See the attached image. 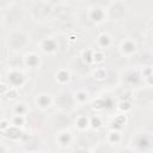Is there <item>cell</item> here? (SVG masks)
Segmentation results:
<instances>
[{"label": "cell", "mask_w": 153, "mask_h": 153, "mask_svg": "<svg viewBox=\"0 0 153 153\" xmlns=\"http://www.w3.org/2000/svg\"><path fill=\"white\" fill-rule=\"evenodd\" d=\"M99 131H96L93 129H87L84 131H76L75 134V147H82L86 149H91L93 146H96L98 142H100ZM73 146V147H74Z\"/></svg>", "instance_id": "obj_10"}, {"label": "cell", "mask_w": 153, "mask_h": 153, "mask_svg": "<svg viewBox=\"0 0 153 153\" xmlns=\"http://www.w3.org/2000/svg\"><path fill=\"white\" fill-rule=\"evenodd\" d=\"M37 47H38V53L41 55L43 54L48 56H54L60 50V41L55 35H45L44 37L38 39Z\"/></svg>", "instance_id": "obj_15"}, {"label": "cell", "mask_w": 153, "mask_h": 153, "mask_svg": "<svg viewBox=\"0 0 153 153\" xmlns=\"http://www.w3.org/2000/svg\"><path fill=\"white\" fill-rule=\"evenodd\" d=\"M114 42L115 41H114L112 35L109 33V32H106V31H103V32L98 33L97 37H96V39H94L96 49L102 50V51L108 50V49H110L114 45Z\"/></svg>", "instance_id": "obj_20"}, {"label": "cell", "mask_w": 153, "mask_h": 153, "mask_svg": "<svg viewBox=\"0 0 153 153\" xmlns=\"http://www.w3.org/2000/svg\"><path fill=\"white\" fill-rule=\"evenodd\" d=\"M42 153H53V152H42Z\"/></svg>", "instance_id": "obj_41"}, {"label": "cell", "mask_w": 153, "mask_h": 153, "mask_svg": "<svg viewBox=\"0 0 153 153\" xmlns=\"http://www.w3.org/2000/svg\"><path fill=\"white\" fill-rule=\"evenodd\" d=\"M50 126L55 130V133L71 129L73 127V116L71 112L56 110L50 117Z\"/></svg>", "instance_id": "obj_12"}, {"label": "cell", "mask_w": 153, "mask_h": 153, "mask_svg": "<svg viewBox=\"0 0 153 153\" xmlns=\"http://www.w3.org/2000/svg\"><path fill=\"white\" fill-rule=\"evenodd\" d=\"M5 63H6L7 69H20V71L25 69V62H24V55L23 54L10 53Z\"/></svg>", "instance_id": "obj_22"}, {"label": "cell", "mask_w": 153, "mask_h": 153, "mask_svg": "<svg viewBox=\"0 0 153 153\" xmlns=\"http://www.w3.org/2000/svg\"><path fill=\"white\" fill-rule=\"evenodd\" d=\"M6 81H7V85L12 88H20L23 87L26 81H27V78H26V74L24 71H20V69H7V73H6Z\"/></svg>", "instance_id": "obj_17"}, {"label": "cell", "mask_w": 153, "mask_h": 153, "mask_svg": "<svg viewBox=\"0 0 153 153\" xmlns=\"http://www.w3.org/2000/svg\"><path fill=\"white\" fill-rule=\"evenodd\" d=\"M118 86L126 87L128 90H135L142 86L140 71L137 67H130L124 69L122 73L118 74Z\"/></svg>", "instance_id": "obj_6"}, {"label": "cell", "mask_w": 153, "mask_h": 153, "mask_svg": "<svg viewBox=\"0 0 153 153\" xmlns=\"http://www.w3.org/2000/svg\"><path fill=\"white\" fill-rule=\"evenodd\" d=\"M47 124V115L45 111L38 109H30L27 115L25 116V127L33 133H41L42 129Z\"/></svg>", "instance_id": "obj_7"}, {"label": "cell", "mask_w": 153, "mask_h": 153, "mask_svg": "<svg viewBox=\"0 0 153 153\" xmlns=\"http://www.w3.org/2000/svg\"><path fill=\"white\" fill-rule=\"evenodd\" d=\"M73 126L75 127L76 131H84L90 129V116L86 114H79L73 117Z\"/></svg>", "instance_id": "obj_26"}, {"label": "cell", "mask_w": 153, "mask_h": 153, "mask_svg": "<svg viewBox=\"0 0 153 153\" xmlns=\"http://www.w3.org/2000/svg\"><path fill=\"white\" fill-rule=\"evenodd\" d=\"M0 109H1V102H0Z\"/></svg>", "instance_id": "obj_42"}, {"label": "cell", "mask_w": 153, "mask_h": 153, "mask_svg": "<svg viewBox=\"0 0 153 153\" xmlns=\"http://www.w3.org/2000/svg\"><path fill=\"white\" fill-rule=\"evenodd\" d=\"M128 115L127 114H115L110 122H109V129H112V130H120V131H123V129L127 127L128 124Z\"/></svg>", "instance_id": "obj_23"}, {"label": "cell", "mask_w": 153, "mask_h": 153, "mask_svg": "<svg viewBox=\"0 0 153 153\" xmlns=\"http://www.w3.org/2000/svg\"><path fill=\"white\" fill-rule=\"evenodd\" d=\"M24 153H42V152H24Z\"/></svg>", "instance_id": "obj_40"}, {"label": "cell", "mask_w": 153, "mask_h": 153, "mask_svg": "<svg viewBox=\"0 0 153 153\" xmlns=\"http://www.w3.org/2000/svg\"><path fill=\"white\" fill-rule=\"evenodd\" d=\"M139 48H140V45H139L136 37L128 35L120 41V43L117 45V51L123 57L133 59L139 53Z\"/></svg>", "instance_id": "obj_16"}, {"label": "cell", "mask_w": 153, "mask_h": 153, "mask_svg": "<svg viewBox=\"0 0 153 153\" xmlns=\"http://www.w3.org/2000/svg\"><path fill=\"white\" fill-rule=\"evenodd\" d=\"M73 97H74V100H75V104L76 106H82L85 105L86 103H88L91 100V94L90 92L86 90V88H79L76 90L75 92H73Z\"/></svg>", "instance_id": "obj_28"}, {"label": "cell", "mask_w": 153, "mask_h": 153, "mask_svg": "<svg viewBox=\"0 0 153 153\" xmlns=\"http://www.w3.org/2000/svg\"><path fill=\"white\" fill-rule=\"evenodd\" d=\"M0 118H1V117H0Z\"/></svg>", "instance_id": "obj_43"}, {"label": "cell", "mask_w": 153, "mask_h": 153, "mask_svg": "<svg viewBox=\"0 0 153 153\" xmlns=\"http://www.w3.org/2000/svg\"><path fill=\"white\" fill-rule=\"evenodd\" d=\"M24 130L22 128H18V127H14V126H10L5 131L1 133V135L6 139V140H10V141H14V142H19L22 135H23Z\"/></svg>", "instance_id": "obj_27"}, {"label": "cell", "mask_w": 153, "mask_h": 153, "mask_svg": "<svg viewBox=\"0 0 153 153\" xmlns=\"http://www.w3.org/2000/svg\"><path fill=\"white\" fill-rule=\"evenodd\" d=\"M90 104L94 114L102 115L105 112H110L111 110H116V97L109 94H99L94 98H91Z\"/></svg>", "instance_id": "obj_9"}, {"label": "cell", "mask_w": 153, "mask_h": 153, "mask_svg": "<svg viewBox=\"0 0 153 153\" xmlns=\"http://www.w3.org/2000/svg\"><path fill=\"white\" fill-rule=\"evenodd\" d=\"M114 147L108 145L105 141H100L90 149V153H114Z\"/></svg>", "instance_id": "obj_32"}, {"label": "cell", "mask_w": 153, "mask_h": 153, "mask_svg": "<svg viewBox=\"0 0 153 153\" xmlns=\"http://www.w3.org/2000/svg\"><path fill=\"white\" fill-rule=\"evenodd\" d=\"M31 43V35L19 27L11 29L5 37V47L8 53L23 54L24 50L29 48Z\"/></svg>", "instance_id": "obj_1"}, {"label": "cell", "mask_w": 153, "mask_h": 153, "mask_svg": "<svg viewBox=\"0 0 153 153\" xmlns=\"http://www.w3.org/2000/svg\"><path fill=\"white\" fill-rule=\"evenodd\" d=\"M104 127V118L99 114H93L90 116V129L99 131Z\"/></svg>", "instance_id": "obj_31"}, {"label": "cell", "mask_w": 153, "mask_h": 153, "mask_svg": "<svg viewBox=\"0 0 153 153\" xmlns=\"http://www.w3.org/2000/svg\"><path fill=\"white\" fill-rule=\"evenodd\" d=\"M71 153H90V149H86V148H82V147H73L71 149Z\"/></svg>", "instance_id": "obj_37"}, {"label": "cell", "mask_w": 153, "mask_h": 153, "mask_svg": "<svg viewBox=\"0 0 153 153\" xmlns=\"http://www.w3.org/2000/svg\"><path fill=\"white\" fill-rule=\"evenodd\" d=\"M93 53H94V48L93 49L87 48V49H84L81 51L80 57H81V60H82V62L85 65H87V66H92L93 65Z\"/></svg>", "instance_id": "obj_34"}, {"label": "cell", "mask_w": 153, "mask_h": 153, "mask_svg": "<svg viewBox=\"0 0 153 153\" xmlns=\"http://www.w3.org/2000/svg\"><path fill=\"white\" fill-rule=\"evenodd\" d=\"M30 18L38 24H47L54 18V2L48 0H36L29 7Z\"/></svg>", "instance_id": "obj_2"}, {"label": "cell", "mask_w": 153, "mask_h": 153, "mask_svg": "<svg viewBox=\"0 0 153 153\" xmlns=\"http://www.w3.org/2000/svg\"><path fill=\"white\" fill-rule=\"evenodd\" d=\"M24 19V8L18 4L12 1V4L2 12V25L16 29Z\"/></svg>", "instance_id": "obj_5"}, {"label": "cell", "mask_w": 153, "mask_h": 153, "mask_svg": "<svg viewBox=\"0 0 153 153\" xmlns=\"http://www.w3.org/2000/svg\"><path fill=\"white\" fill-rule=\"evenodd\" d=\"M18 143L24 152H42V139L38 133H33L30 130L24 131Z\"/></svg>", "instance_id": "obj_14"}, {"label": "cell", "mask_w": 153, "mask_h": 153, "mask_svg": "<svg viewBox=\"0 0 153 153\" xmlns=\"http://www.w3.org/2000/svg\"><path fill=\"white\" fill-rule=\"evenodd\" d=\"M74 141H75V134L72 131V129L57 131L55 135V142L62 149L71 148L72 146H74Z\"/></svg>", "instance_id": "obj_18"}, {"label": "cell", "mask_w": 153, "mask_h": 153, "mask_svg": "<svg viewBox=\"0 0 153 153\" xmlns=\"http://www.w3.org/2000/svg\"><path fill=\"white\" fill-rule=\"evenodd\" d=\"M114 153H136L131 147H129L128 145L127 146H120V147H117L115 151H114Z\"/></svg>", "instance_id": "obj_36"}, {"label": "cell", "mask_w": 153, "mask_h": 153, "mask_svg": "<svg viewBox=\"0 0 153 153\" xmlns=\"http://www.w3.org/2000/svg\"><path fill=\"white\" fill-rule=\"evenodd\" d=\"M106 4L108 2H90L85 11V17L91 25L98 26L108 20L105 10Z\"/></svg>", "instance_id": "obj_4"}, {"label": "cell", "mask_w": 153, "mask_h": 153, "mask_svg": "<svg viewBox=\"0 0 153 153\" xmlns=\"http://www.w3.org/2000/svg\"><path fill=\"white\" fill-rule=\"evenodd\" d=\"M54 105L56 106V110L71 112L76 108L73 92L67 90H61L54 96Z\"/></svg>", "instance_id": "obj_11"}, {"label": "cell", "mask_w": 153, "mask_h": 153, "mask_svg": "<svg viewBox=\"0 0 153 153\" xmlns=\"http://www.w3.org/2000/svg\"><path fill=\"white\" fill-rule=\"evenodd\" d=\"M133 109V102L128 100V99H123V100H116V110L120 114H127Z\"/></svg>", "instance_id": "obj_33"}, {"label": "cell", "mask_w": 153, "mask_h": 153, "mask_svg": "<svg viewBox=\"0 0 153 153\" xmlns=\"http://www.w3.org/2000/svg\"><path fill=\"white\" fill-rule=\"evenodd\" d=\"M104 141L110 145L111 147L115 148V146H120L123 141V131H120V130H112V129H109L105 137H104Z\"/></svg>", "instance_id": "obj_24"}, {"label": "cell", "mask_w": 153, "mask_h": 153, "mask_svg": "<svg viewBox=\"0 0 153 153\" xmlns=\"http://www.w3.org/2000/svg\"><path fill=\"white\" fill-rule=\"evenodd\" d=\"M24 62H25V68L30 69H37L42 66L43 57L38 51H29L24 55Z\"/></svg>", "instance_id": "obj_21"}, {"label": "cell", "mask_w": 153, "mask_h": 153, "mask_svg": "<svg viewBox=\"0 0 153 153\" xmlns=\"http://www.w3.org/2000/svg\"><path fill=\"white\" fill-rule=\"evenodd\" d=\"M11 111H12V115H18V116H26L27 112L30 111V108L29 105L25 103V102H16L13 103L12 108H11Z\"/></svg>", "instance_id": "obj_29"}, {"label": "cell", "mask_w": 153, "mask_h": 153, "mask_svg": "<svg viewBox=\"0 0 153 153\" xmlns=\"http://www.w3.org/2000/svg\"><path fill=\"white\" fill-rule=\"evenodd\" d=\"M129 147L136 153H152L153 149V135L152 131L140 129L134 131L129 137Z\"/></svg>", "instance_id": "obj_3"}, {"label": "cell", "mask_w": 153, "mask_h": 153, "mask_svg": "<svg viewBox=\"0 0 153 153\" xmlns=\"http://www.w3.org/2000/svg\"><path fill=\"white\" fill-rule=\"evenodd\" d=\"M10 122L12 126L18 127V128H24L25 127V116H18V115H12L10 118Z\"/></svg>", "instance_id": "obj_35"}, {"label": "cell", "mask_w": 153, "mask_h": 153, "mask_svg": "<svg viewBox=\"0 0 153 153\" xmlns=\"http://www.w3.org/2000/svg\"><path fill=\"white\" fill-rule=\"evenodd\" d=\"M33 104L36 109L45 111L54 105V94L49 92H41L33 98Z\"/></svg>", "instance_id": "obj_19"}, {"label": "cell", "mask_w": 153, "mask_h": 153, "mask_svg": "<svg viewBox=\"0 0 153 153\" xmlns=\"http://www.w3.org/2000/svg\"><path fill=\"white\" fill-rule=\"evenodd\" d=\"M54 79H55L56 84H59L60 86H66L72 80V72L68 68H60L55 72Z\"/></svg>", "instance_id": "obj_25"}, {"label": "cell", "mask_w": 153, "mask_h": 153, "mask_svg": "<svg viewBox=\"0 0 153 153\" xmlns=\"http://www.w3.org/2000/svg\"><path fill=\"white\" fill-rule=\"evenodd\" d=\"M106 17L108 20L112 22H121L126 18L128 11H129V5L124 0H115V1H108L106 4Z\"/></svg>", "instance_id": "obj_8"}, {"label": "cell", "mask_w": 153, "mask_h": 153, "mask_svg": "<svg viewBox=\"0 0 153 153\" xmlns=\"http://www.w3.org/2000/svg\"><path fill=\"white\" fill-rule=\"evenodd\" d=\"M131 102L139 106L149 108L153 104V88L152 86H140L131 92Z\"/></svg>", "instance_id": "obj_13"}, {"label": "cell", "mask_w": 153, "mask_h": 153, "mask_svg": "<svg viewBox=\"0 0 153 153\" xmlns=\"http://www.w3.org/2000/svg\"><path fill=\"white\" fill-rule=\"evenodd\" d=\"M108 72H109V71H108L105 67H103V66H96V67H93V69L91 71V75H92L93 79H96L97 81L103 82V81H105L106 78H108Z\"/></svg>", "instance_id": "obj_30"}, {"label": "cell", "mask_w": 153, "mask_h": 153, "mask_svg": "<svg viewBox=\"0 0 153 153\" xmlns=\"http://www.w3.org/2000/svg\"><path fill=\"white\" fill-rule=\"evenodd\" d=\"M0 153H10V148L5 142H0Z\"/></svg>", "instance_id": "obj_38"}, {"label": "cell", "mask_w": 153, "mask_h": 153, "mask_svg": "<svg viewBox=\"0 0 153 153\" xmlns=\"http://www.w3.org/2000/svg\"><path fill=\"white\" fill-rule=\"evenodd\" d=\"M0 25H2V12H0Z\"/></svg>", "instance_id": "obj_39"}]
</instances>
